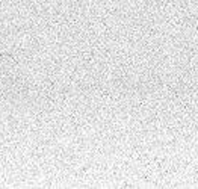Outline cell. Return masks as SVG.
I'll return each instance as SVG.
<instances>
[{
    "mask_svg": "<svg viewBox=\"0 0 198 189\" xmlns=\"http://www.w3.org/2000/svg\"><path fill=\"white\" fill-rule=\"evenodd\" d=\"M0 56H6V58H12L11 55H6V53H0Z\"/></svg>",
    "mask_w": 198,
    "mask_h": 189,
    "instance_id": "obj_1",
    "label": "cell"
}]
</instances>
